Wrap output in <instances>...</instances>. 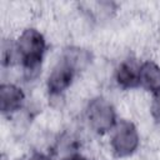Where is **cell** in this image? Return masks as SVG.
I'll use <instances>...</instances> for the list:
<instances>
[{
	"label": "cell",
	"instance_id": "obj_1",
	"mask_svg": "<svg viewBox=\"0 0 160 160\" xmlns=\"http://www.w3.org/2000/svg\"><path fill=\"white\" fill-rule=\"evenodd\" d=\"M18 51L24 68L34 70L40 65L45 51V40L42 35L34 29L25 30L19 39Z\"/></svg>",
	"mask_w": 160,
	"mask_h": 160
},
{
	"label": "cell",
	"instance_id": "obj_2",
	"mask_svg": "<svg viewBox=\"0 0 160 160\" xmlns=\"http://www.w3.org/2000/svg\"><path fill=\"white\" fill-rule=\"evenodd\" d=\"M79 50H69L59 61V64L49 78V91L51 94H59L71 84L76 69L79 66Z\"/></svg>",
	"mask_w": 160,
	"mask_h": 160
},
{
	"label": "cell",
	"instance_id": "obj_3",
	"mask_svg": "<svg viewBox=\"0 0 160 160\" xmlns=\"http://www.w3.org/2000/svg\"><path fill=\"white\" fill-rule=\"evenodd\" d=\"M111 144L116 155L125 156L131 154L138 146V132L135 126L129 121H120L116 126Z\"/></svg>",
	"mask_w": 160,
	"mask_h": 160
},
{
	"label": "cell",
	"instance_id": "obj_4",
	"mask_svg": "<svg viewBox=\"0 0 160 160\" xmlns=\"http://www.w3.org/2000/svg\"><path fill=\"white\" fill-rule=\"evenodd\" d=\"M89 119L91 125L100 132L109 130L115 120V114L110 104L102 99H96L89 105Z\"/></svg>",
	"mask_w": 160,
	"mask_h": 160
},
{
	"label": "cell",
	"instance_id": "obj_5",
	"mask_svg": "<svg viewBox=\"0 0 160 160\" xmlns=\"http://www.w3.org/2000/svg\"><path fill=\"white\" fill-rule=\"evenodd\" d=\"M24 100V95L20 89L14 85H1L0 89V101H1V110L4 112L15 111L21 106Z\"/></svg>",
	"mask_w": 160,
	"mask_h": 160
},
{
	"label": "cell",
	"instance_id": "obj_6",
	"mask_svg": "<svg viewBox=\"0 0 160 160\" xmlns=\"http://www.w3.org/2000/svg\"><path fill=\"white\" fill-rule=\"evenodd\" d=\"M140 84L149 90L159 91L160 90V68L154 62H144L139 69Z\"/></svg>",
	"mask_w": 160,
	"mask_h": 160
},
{
	"label": "cell",
	"instance_id": "obj_7",
	"mask_svg": "<svg viewBox=\"0 0 160 160\" xmlns=\"http://www.w3.org/2000/svg\"><path fill=\"white\" fill-rule=\"evenodd\" d=\"M116 79L122 88H135L140 85L139 71H136L135 68L128 62H122L120 65V68L118 69Z\"/></svg>",
	"mask_w": 160,
	"mask_h": 160
},
{
	"label": "cell",
	"instance_id": "obj_8",
	"mask_svg": "<svg viewBox=\"0 0 160 160\" xmlns=\"http://www.w3.org/2000/svg\"><path fill=\"white\" fill-rule=\"evenodd\" d=\"M152 114L155 116V119H158L160 121V90L155 92L154 96V102H152Z\"/></svg>",
	"mask_w": 160,
	"mask_h": 160
},
{
	"label": "cell",
	"instance_id": "obj_9",
	"mask_svg": "<svg viewBox=\"0 0 160 160\" xmlns=\"http://www.w3.org/2000/svg\"><path fill=\"white\" fill-rule=\"evenodd\" d=\"M31 160H49L46 156H44V155H40V154H38V155H35V156H32L31 158Z\"/></svg>",
	"mask_w": 160,
	"mask_h": 160
},
{
	"label": "cell",
	"instance_id": "obj_10",
	"mask_svg": "<svg viewBox=\"0 0 160 160\" xmlns=\"http://www.w3.org/2000/svg\"><path fill=\"white\" fill-rule=\"evenodd\" d=\"M65 160H85V159L81 158L80 155H72V156H70V158H68V159H65Z\"/></svg>",
	"mask_w": 160,
	"mask_h": 160
}]
</instances>
